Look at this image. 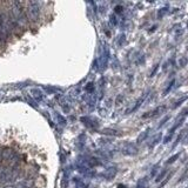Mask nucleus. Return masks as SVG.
I'll list each match as a JSON object with an SVG mask.
<instances>
[{
    "label": "nucleus",
    "instance_id": "f257e3e1",
    "mask_svg": "<svg viewBox=\"0 0 188 188\" xmlns=\"http://www.w3.org/2000/svg\"><path fill=\"white\" fill-rule=\"evenodd\" d=\"M179 155H180V154H175L174 157H169V159H168V161H167V163H172V162H174V161H175V160L179 157Z\"/></svg>",
    "mask_w": 188,
    "mask_h": 188
},
{
    "label": "nucleus",
    "instance_id": "f03ea898",
    "mask_svg": "<svg viewBox=\"0 0 188 188\" xmlns=\"http://www.w3.org/2000/svg\"><path fill=\"white\" fill-rule=\"evenodd\" d=\"M165 174H166V171H163V172H162V173H161V174H160V175L157 176V182H159V181H160V180H161V179H162V178L165 176Z\"/></svg>",
    "mask_w": 188,
    "mask_h": 188
},
{
    "label": "nucleus",
    "instance_id": "7ed1b4c3",
    "mask_svg": "<svg viewBox=\"0 0 188 188\" xmlns=\"http://www.w3.org/2000/svg\"><path fill=\"white\" fill-rule=\"evenodd\" d=\"M119 188H125L124 186H119Z\"/></svg>",
    "mask_w": 188,
    "mask_h": 188
}]
</instances>
